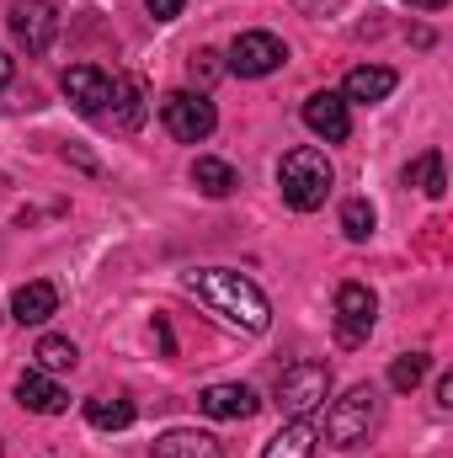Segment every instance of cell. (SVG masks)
Wrapping results in <instances>:
<instances>
[{
    "mask_svg": "<svg viewBox=\"0 0 453 458\" xmlns=\"http://www.w3.org/2000/svg\"><path fill=\"white\" fill-rule=\"evenodd\" d=\"M182 288H187L198 304H209L225 326L245 331V336H261V331L272 326V304H267V293H261L245 272H229V267L182 272Z\"/></svg>",
    "mask_w": 453,
    "mask_h": 458,
    "instance_id": "6da1fadb",
    "label": "cell"
},
{
    "mask_svg": "<svg viewBox=\"0 0 453 458\" xmlns=\"http://www.w3.org/2000/svg\"><path fill=\"white\" fill-rule=\"evenodd\" d=\"M278 187H283V203H288V208H299V214H315V208L331 198V187H337V171H331L326 149H315V144H299V149H288V155H283V165H278Z\"/></svg>",
    "mask_w": 453,
    "mask_h": 458,
    "instance_id": "7a4b0ae2",
    "label": "cell"
},
{
    "mask_svg": "<svg viewBox=\"0 0 453 458\" xmlns=\"http://www.w3.org/2000/svg\"><path fill=\"white\" fill-rule=\"evenodd\" d=\"M373 421H379V389L373 384H352L326 411V443L331 448H357V443H368Z\"/></svg>",
    "mask_w": 453,
    "mask_h": 458,
    "instance_id": "3957f363",
    "label": "cell"
},
{
    "mask_svg": "<svg viewBox=\"0 0 453 458\" xmlns=\"http://www.w3.org/2000/svg\"><path fill=\"white\" fill-rule=\"evenodd\" d=\"M326 400H331V368L326 362H288L278 373V405L288 421L326 411Z\"/></svg>",
    "mask_w": 453,
    "mask_h": 458,
    "instance_id": "277c9868",
    "label": "cell"
},
{
    "mask_svg": "<svg viewBox=\"0 0 453 458\" xmlns=\"http://www.w3.org/2000/svg\"><path fill=\"white\" fill-rule=\"evenodd\" d=\"M160 123H166V133L171 139H182V144H203L209 133H214V102L203 97V91H171L166 102H160Z\"/></svg>",
    "mask_w": 453,
    "mask_h": 458,
    "instance_id": "5b68a950",
    "label": "cell"
},
{
    "mask_svg": "<svg viewBox=\"0 0 453 458\" xmlns=\"http://www.w3.org/2000/svg\"><path fill=\"white\" fill-rule=\"evenodd\" d=\"M283 59H288V48H283V38H272V32H240V38L229 43V75H240V81H261V75H272Z\"/></svg>",
    "mask_w": 453,
    "mask_h": 458,
    "instance_id": "8992f818",
    "label": "cell"
},
{
    "mask_svg": "<svg viewBox=\"0 0 453 458\" xmlns=\"http://www.w3.org/2000/svg\"><path fill=\"white\" fill-rule=\"evenodd\" d=\"M373 320H379L373 288H368V283H341L337 288V336H341V346H363L368 331H373Z\"/></svg>",
    "mask_w": 453,
    "mask_h": 458,
    "instance_id": "52a82bcc",
    "label": "cell"
},
{
    "mask_svg": "<svg viewBox=\"0 0 453 458\" xmlns=\"http://www.w3.org/2000/svg\"><path fill=\"white\" fill-rule=\"evenodd\" d=\"M64 97L75 102V113L86 117H102L113 107V75L107 70H97V64H75V70H64Z\"/></svg>",
    "mask_w": 453,
    "mask_h": 458,
    "instance_id": "ba28073f",
    "label": "cell"
},
{
    "mask_svg": "<svg viewBox=\"0 0 453 458\" xmlns=\"http://www.w3.org/2000/svg\"><path fill=\"white\" fill-rule=\"evenodd\" d=\"M54 32H59V16H54L48 0H16V5H11V38H16L27 54H43V48L54 43Z\"/></svg>",
    "mask_w": 453,
    "mask_h": 458,
    "instance_id": "9c48e42d",
    "label": "cell"
},
{
    "mask_svg": "<svg viewBox=\"0 0 453 458\" xmlns=\"http://www.w3.org/2000/svg\"><path fill=\"white\" fill-rule=\"evenodd\" d=\"M198 411L214 416V421H251V416L261 411V400H256L251 384H209V389L198 394Z\"/></svg>",
    "mask_w": 453,
    "mask_h": 458,
    "instance_id": "30bf717a",
    "label": "cell"
},
{
    "mask_svg": "<svg viewBox=\"0 0 453 458\" xmlns=\"http://www.w3.org/2000/svg\"><path fill=\"white\" fill-rule=\"evenodd\" d=\"M16 400H21V411H32V416H59V411H70L64 384H59L54 373H43V368H27V373L16 378Z\"/></svg>",
    "mask_w": 453,
    "mask_h": 458,
    "instance_id": "8fae6325",
    "label": "cell"
},
{
    "mask_svg": "<svg viewBox=\"0 0 453 458\" xmlns=\"http://www.w3.org/2000/svg\"><path fill=\"white\" fill-rule=\"evenodd\" d=\"M304 128L321 133L326 144H341V139L352 133V113H346L341 91H315V97L304 102Z\"/></svg>",
    "mask_w": 453,
    "mask_h": 458,
    "instance_id": "7c38bea8",
    "label": "cell"
},
{
    "mask_svg": "<svg viewBox=\"0 0 453 458\" xmlns=\"http://www.w3.org/2000/svg\"><path fill=\"white\" fill-rule=\"evenodd\" d=\"M395 86H400L395 70H384V64H357V70L346 75V86H341V102H363V107H373V102H384Z\"/></svg>",
    "mask_w": 453,
    "mask_h": 458,
    "instance_id": "4fadbf2b",
    "label": "cell"
},
{
    "mask_svg": "<svg viewBox=\"0 0 453 458\" xmlns=\"http://www.w3.org/2000/svg\"><path fill=\"white\" fill-rule=\"evenodd\" d=\"M48 315H59V288L54 283H21L11 293V320L16 326H43Z\"/></svg>",
    "mask_w": 453,
    "mask_h": 458,
    "instance_id": "5bb4252c",
    "label": "cell"
},
{
    "mask_svg": "<svg viewBox=\"0 0 453 458\" xmlns=\"http://www.w3.org/2000/svg\"><path fill=\"white\" fill-rule=\"evenodd\" d=\"M315 443H321L315 421H310V416H294L288 427H278V432L267 437L261 458H315Z\"/></svg>",
    "mask_w": 453,
    "mask_h": 458,
    "instance_id": "9a60e30c",
    "label": "cell"
},
{
    "mask_svg": "<svg viewBox=\"0 0 453 458\" xmlns=\"http://www.w3.org/2000/svg\"><path fill=\"white\" fill-rule=\"evenodd\" d=\"M155 458H225V448H219V437H209V432L176 427V432H160V437H155Z\"/></svg>",
    "mask_w": 453,
    "mask_h": 458,
    "instance_id": "2e32d148",
    "label": "cell"
},
{
    "mask_svg": "<svg viewBox=\"0 0 453 458\" xmlns=\"http://www.w3.org/2000/svg\"><path fill=\"white\" fill-rule=\"evenodd\" d=\"M192 182H198L203 198H229V192L240 187L235 165H229V160H214V155H198V160H192Z\"/></svg>",
    "mask_w": 453,
    "mask_h": 458,
    "instance_id": "e0dca14e",
    "label": "cell"
},
{
    "mask_svg": "<svg viewBox=\"0 0 453 458\" xmlns=\"http://www.w3.org/2000/svg\"><path fill=\"white\" fill-rule=\"evenodd\" d=\"M113 117L117 128H139L144 123V86L133 81V75H113Z\"/></svg>",
    "mask_w": 453,
    "mask_h": 458,
    "instance_id": "ac0fdd59",
    "label": "cell"
},
{
    "mask_svg": "<svg viewBox=\"0 0 453 458\" xmlns=\"http://www.w3.org/2000/svg\"><path fill=\"white\" fill-rule=\"evenodd\" d=\"M86 421L102 427V432H123V427H133V400H107V394H97V400H86Z\"/></svg>",
    "mask_w": 453,
    "mask_h": 458,
    "instance_id": "d6986e66",
    "label": "cell"
},
{
    "mask_svg": "<svg viewBox=\"0 0 453 458\" xmlns=\"http://www.w3.org/2000/svg\"><path fill=\"white\" fill-rule=\"evenodd\" d=\"M32 357H38V368H43V373H70V368L81 362V346L70 342V336H43Z\"/></svg>",
    "mask_w": 453,
    "mask_h": 458,
    "instance_id": "ffe728a7",
    "label": "cell"
},
{
    "mask_svg": "<svg viewBox=\"0 0 453 458\" xmlns=\"http://www.w3.org/2000/svg\"><path fill=\"white\" fill-rule=\"evenodd\" d=\"M406 182H411V187H422L427 198H443V192H449V182H443V155H438V149H427V155L406 171Z\"/></svg>",
    "mask_w": 453,
    "mask_h": 458,
    "instance_id": "44dd1931",
    "label": "cell"
},
{
    "mask_svg": "<svg viewBox=\"0 0 453 458\" xmlns=\"http://www.w3.org/2000/svg\"><path fill=\"white\" fill-rule=\"evenodd\" d=\"M427 368H432V357H427V352H406V357H395V362H389V389L411 394V389L427 378Z\"/></svg>",
    "mask_w": 453,
    "mask_h": 458,
    "instance_id": "7402d4cb",
    "label": "cell"
},
{
    "mask_svg": "<svg viewBox=\"0 0 453 458\" xmlns=\"http://www.w3.org/2000/svg\"><path fill=\"white\" fill-rule=\"evenodd\" d=\"M373 225H379V214H373L368 198H346V203H341V234H346V240H368Z\"/></svg>",
    "mask_w": 453,
    "mask_h": 458,
    "instance_id": "603a6c76",
    "label": "cell"
},
{
    "mask_svg": "<svg viewBox=\"0 0 453 458\" xmlns=\"http://www.w3.org/2000/svg\"><path fill=\"white\" fill-rule=\"evenodd\" d=\"M214 59H219L214 48H198V54H192V75H198V81H214V75H219V64H214Z\"/></svg>",
    "mask_w": 453,
    "mask_h": 458,
    "instance_id": "cb8c5ba5",
    "label": "cell"
},
{
    "mask_svg": "<svg viewBox=\"0 0 453 458\" xmlns=\"http://www.w3.org/2000/svg\"><path fill=\"white\" fill-rule=\"evenodd\" d=\"M144 5H150V16H155V21H171V16H182V5H187V0H144Z\"/></svg>",
    "mask_w": 453,
    "mask_h": 458,
    "instance_id": "d4e9b609",
    "label": "cell"
},
{
    "mask_svg": "<svg viewBox=\"0 0 453 458\" xmlns=\"http://www.w3.org/2000/svg\"><path fill=\"white\" fill-rule=\"evenodd\" d=\"M438 405H443V411H449V405H453V378H449V373L438 378Z\"/></svg>",
    "mask_w": 453,
    "mask_h": 458,
    "instance_id": "484cf974",
    "label": "cell"
},
{
    "mask_svg": "<svg viewBox=\"0 0 453 458\" xmlns=\"http://www.w3.org/2000/svg\"><path fill=\"white\" fill-rule=\"evenodd\" d=\"M11 75H16V64H11V54L0 48V86H11Z\"/></svg>",
    "mask_w": 453,
    "mask_h": 458,
    "instance_id": "4316f807",
    "label": "cell"
},
{
    "mask_svg": "<svg viewBox=\"0 0 453 458\" xmlns=\"http://www.w3.org/2000/svg\"><path fill=\"white\" fill-rule=\"evenodd\" d=\"M411 5H416V11H443L449 0H411Z\"/></svg>",
    "mask_w": 453,
    "mask_h": 458,
    "instance_id": "83f0119b",
    "label": "cell"
},
{
    "mask_svg": "<svg viewBox=\"0 0 453 458\" xmlns=\"http://www.w3.org/2000/svg\"><path fill=\"white\" fill-rule=\"evenodd\" d=\"M0 458H5V443H0Z\"/></svg>",
    "mask_w": 453,
    "mask_h": 458,
    "instance_id": "f1b7e54d",
    "label": "cell"
}]
</instances>
